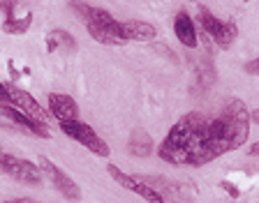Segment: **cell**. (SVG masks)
<instances>
[{
    "mask_svg": "<svg viewBox=\"0 0 259 203\" xmlns=\"http://www.w3.org/2000/svg\"><path fill=\"white\" fill-rule=\"evenodd\" d=\"M39 169H42L44 176H49V180L54 182V187L58 189L65 198H70V201H79L81 198V187L60 166H56L54 162L49 160V157H39Z\"/></svg>",
    "mask_w": 259,
    "mask_h": 203,
    "instance_id": "obj_7",
    "label": "cell"
},
{
    "mask_svg": "<svg viewBox=\"0 0 259 203\" xmlns=\"http://www.w3.org/2000/svg\"><path fill=\"white\" fill-rule=\"evenodd\" d=\"M155 37H157V28L153 23L139 21V19L120 21V39L123 42H153Z\"/></svg>",
    "mask_w": 259,
    "mask_h": 203,
    "instance_id": "obj_10",
    "label": "cell"
},
{
    "mask_svg": "<svg viewBox=\"0 0 259 203\" xmlns=\"http://www.w3.org/2000/svg\"><path fill=\"white\" fill-rule=\"evenodd\" d=\"M49 113L58 120V125L76 123V120H79V104H76L70 95L51 92V95H49Z\"/></svg>",
    "mask_w": 259,
    "mask_h": 203,
    "instance_id": "obj_8",
    "label": "cell"
},
{
    "mask_svg": "<svg viewBox=\"0 0 259 203\" xmlns=\"http://www.w3.org/2000/svg\"><path fill=\"white\" fill-rule=\"evenodd\" d=\"M86 30L93 39H97V42L104 44V46H118V44H123V39H120L116 32H111L109 28L97 26V23H93V21L86 23Z\"/></svg>",
    "mask_w": 259,
    "mask_h": 203,
    "instance_id": "obj_13",
    "label": "cell"
},
{
    "mask_svg": "<svg viewBox=\"0 0 259 203\" xmlns=\"http://www.w3.org/2000/svg\"><path fill=\"white\" fill-rule=\"evenodd\" d=\"M14 3H0V12H5V14H10V19H12V12H14Z\"/></svg>",
    "mask_w": 259,
    "mask_h": 203,
    "instance_id": "obj_19",
    "label": "cell"
},
{
    "mask_svg": "<svg viewBox=\"0 0 259 203\" xmlns=\"http://www.w3.org/2000/svg\"><path fill=\"white\" fill-rule=\"evenodd\" d=\"M0 107H12L10 90H7V83H3V81H0Z\"/></svg>",
    "mask_w": 259,
    "mask_h": 203,
    "instance_id": "obj_17",
    "label": "cell"
},
{
    "mask_svg": "<svg viewBox=\"0 0 259 203\" xmlns=\"http://www.w3.org/2000/svg\"><path fill=\"white\" fill-rule=\"evenodd\" d=\"M197 21H199V26H201V32H206L208 37H213V42L222 48H227L238 37L236 23L218 19V16L204 5H199V16H197Z\"/></svg>",
    "mask_w": 259,
    "mask_h": 203,
    "instance_id": "obj_2",
    "label": "cell"
},
{
    "mask_svg": "<svg viewBox=\"0 0 259 203\" xmlns=\"http://www.w3.org/2000/svg\"><path fill=\"white\" fill-rule=\"evenodd\" d=\"M7 203H37V201H30V198H19V201H7Z\"/></svg>",
    "mask_w": 259,
    "mask_h": 203,
    "instance_id": "obj_22",
    "label": "cell"
},
{
    "mask_svg": "<svg viewBox=\"0 0 259 203\" xmlns=\"http://www.w3.org/2000/svg\"><path fill=\"white\" fill-rule=\"evenodd\" d=\"M30 23H32V14L28 12V14H23L21 19H14V16L7 19V21L3 23V30H5L7 35H26Z\"/></svg>",
    "mask_w": 259,
    "mask_h": 203,
    "instance_id": "obj_14",
    "label": "cell"
},
{
    "mask_svg": "<svg viewBox=\"0 0 259 203\" xmlns=\"http://www.w3.org/2000/svg\"><path fill=\"white\" fill-rule=\"evenodd\" d=\"M174 32H176V39L183 46L197 48V44H199V30H197L194 19L185 10H178L176 16H174Z\"/></svg>",
    "mask_w": 259,
    "mask_h": 203,
    "instance_id": "obj_9",
    "label": "cell"
},
{
    "mask_svg": "<svg viewBox=\"0 0 259 203\" xmlns=\"http://www.w3.org/2000/svg\"><path fill=\"white\" fill-rule=\"evenodd\" d=\"M250 136V111L243 99H229L215 118H208L206 162L238 150Z\"/></svg>",
    "mask_w": 259,
    "mask_h": 203,
    "instance_id": "obj_1",
    "label": "cell"
},
{
    "mask_svg": "<svg viewBox=\"0 0 259 203\" xmlns=\"http://www.w3.org/2000/svg\"><path fill=\"white\" fill-rule=\"evenodd\" d=\"M130 155H135V157H148L151 155V150H153V139H151V134H146V132H135L132 134V139H130Z\"/></svg>",
    "mask_w": 259,
    "mask_h": 203,
    "instance_id": "obj_12",
    "label": "cell"
},
{
    "mask_svg": "<svg viewBox=\"0 0 259 203\" xmlns=\"http://www.w3.org/2000/svg\"><path fill=\"white\" fill-rule=\"evenodd\" d=\"M245 72H248V74H252V76H259V58L248 60V63H245Z\"/></svg>",
    "mask_w": 259,
    "mask_h": 203,
    "instance_id": "obj_18",
    "label": "cell"
},
{
    "mask_svg": "<svg viewBox=\"0 0 259 203\" xmlns=\"http://www.w3.org/2000/svg\"><path fill=\"white\" fill-rule=\"evenodd\" d=\"M0 116H5L12 120V125H16V127L26 129L28 134H35V136H39V139H49L51 134H49V129L44 127V125L35 123V120H30V118L26 116L23 111H19L16 107H0Z\"/></svg>",
    "mask_w": 259,
    "mask_h": 203,
    "instance_id": "obj_11",
    "label": "cell"
},
{
    "mask_svg": "<svg viewBox=\"0 0 259 203\" xmlns=\"http://www.w3.org/2000/svg\"><path fill=\"white\" fill-rule=\"evenodd\" d=\"M0 171L19 182H26V185H39L44 176L42 169L37 164H32L30 160L7 155V153H0Z\"/></svg>",
    "mask_w": 259,
    "mask_h": 203,
    "instance_id": "obj_4",
    "label": "cell"
},
{
    "mask_svg": "<svg viewBox=\"0 0 259 203\" xmlns=\"http://www.w3.org/2000/svg\"><path fill=\"white\" fill-rule=\"evenodd\" d=\"M51 37H56L58 42H65V46H76L74 37H72L70 32H65V30H54V32H49Z\"/></svg>",
    "mask_w": 259,
    "mask_h": 203,
    "instance_id": "obj_15",
    "label": "cell"
},
{
    "mask_svg": "<svg viewBox=\"0 0 259 203\" xmlns=\"http://www.w3.org/2000/svg\"><path fill=\"white\" fill-rule=\"evenodd\" d=\"M7 90H10V97H12V107H16L19 111H23L30 120H35V123L44 125L47 127L49 123H51V113L47 111V109L39 104L37 99L32 95H28L26 90H21V88L12 86V83H7Z\"/></svg>",
    "mask_w": 259,
    "mask_h": 203,
    "instance_id": "obj_6",
    "label": "cell"
},
{
    "mask_svg": "<svg viewBox=\"0 0 259 203\" xmlns=\"http://www.w3.org/2000/svg\"><path fill=\"white\" fill-rule=\"evenodd\" d=\"M58 127L63 129V134H67L72 141H76V143H81L86 150H91L93 155L109 157V153H111L109 145L104 143V139H100V134H97L91 125L76 120V123H63V125H58Z\"/></svg>",
    "mask_w": 259,
    "mask_h": 203,
    "instance_id": "obj_3",
    "label": "cell"
},
{
    "mask_svg": "<svg viewBox=\"0 0 259 203\" xmlns=\"http://www.w3.org/2000/svg\"><path fill=\"white\" fill-rule=\"evenodd\" d=\"M107 171H109V176L113 178V180L118 182L120 187H125V189H130L132 194H137V196H141L144 201H148V203H164V198H162V194L157 192V189H153L151 185H146L141 178H137V176H127L125 171H120L116 164H109L107 166Z\"/></svg>",
    "mask_w": 259,
    "mask_h": 203,
    "instance_id": "obj_5",
    "label": "cell"
},
{
    "mask_svg": "<svg viewBox=\"0 0 259 203\" xmlns=\"http://www.w3.org/2000/svg\"><path fill=\"white\" fill-rule=\"evenodd\" d=\"M250 123H257L259 125V109H254V111L250 113Z\"/></svg>",
    "mask_w": 259,
    "mask_h": 203,
    "instance_id": "obj_21",
    "label": "cell"
},
{
    "mask_svg": "<svg viewBox=\"0 0 259 203\" xmlns=\"http://www.w3.org/2000/svg\"><path fill=\"white\" fill-rule=\"evenodd\" d=\"M248 153H250V155H252V157H257V155H259V141H257V143H252V145H250V150H248Z\"/></svg>",
    "mask_w": 259,
    "mask_h": 203,
    "instance_id": "obj_20",
    "label": "cell"
},
{
    "mask_svg": "<svg viewBox=\"0 0 259 203\" xmlns=\"http://www.w3.org/2000/svg\"><path fill=\"white\" fill-rule=\"evenodd\" d=\"M220 187L225 189V192L229 194L232 198H238V196H241V189H238L236 185H234V182H229V180H222V182H220Z\"/></svg>",
    "mask_w": 259,
    "mask_h": 203,
    "instance_id": "obj_16",
    "label": "cell"
}]
</instances>
